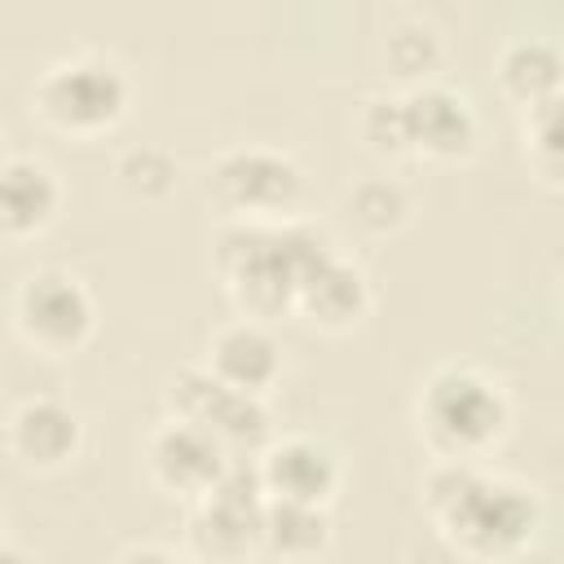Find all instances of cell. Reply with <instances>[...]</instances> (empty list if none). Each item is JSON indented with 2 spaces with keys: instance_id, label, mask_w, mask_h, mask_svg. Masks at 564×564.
Instances as JSON below:
<instances>
[{
  "instance_id": "6da1fadb",
  "label": "cell",
  "mask_w": 564,
  "mask_h": 564,
  "mask_svg": "<svg viewBox=\"0 0 564 564\" xmlns=\"http://www.w3.org/2000/svg\"><path fill=\"white\" fill-rule=\"evenodd\" d=\"M330 238L317 225H260L234 220L216 234V269L229 282L238 308L269 317L295 304L300 282L330 256Z\"/></svg>"
},
{
  "instance_id": "7a4b0ae2",
  "label": "cell",
  "mask_w": 564,
  "mask_h": 564,
  "mask_svg": "<svg viewBox=\"0 0 564 564\" xmlns=\"http://www.w3.org/2000/svg\"><path fill=\"white\" fill-rule=\"evenodd\" d=\"M423 494L432 516L467 555H485V560L511 555L538 529V498L516 480L485 476L467 458L441 463L427 476Z\"/></svg>"
},
{
  "instance_id": "3957f363",
  "label": "cell",
  "mask_w": 564,
  "mask_h": 564,
  "mask_svg": "<svg viewBox=\"0 0 564 564\" xmlns=\"http://www.w3.org/2000/svg\"><path fill=\"white\" fill-rule=\"evenodd\" d=\"M423 427L427 436L449 454V458H467L476 449H485L502 423H507V401L502 392L476 375V370H463V366H449V370H436L423 388Z\"/></svg>"
},
{
  "instance_id": "277c9868",
  "label": "cell",
  "mask_w": 564,
  "mask_h": 564,
  "mask_svg": "<svg viewBox=\"0 0 564 564\" xmlns=\"http://www.w3.org/2000/svg\"><path fill=\"white\" fill-rule=\"evenodd\" d=\"M35 106L53 128L97 132L115 123L128 106V79L106 57H66L48 66L35 84Z\"/></svg>"
},
{
  "instance_id": "5b68a950",
  "label": "cell",
  "mask_w": 564,
  "mask_h": 564,
  "mask_svg": "<svg viewBox=\"0 0 564 564\" xmlns=\"http://www.w3.org/2000/svg\"><path fill=\"white\" fill-rule=\"evenodd\" d=\"M167 405L176 419L212 432L225 454L251 458L269 445V410L260 397L225 388L212 370H181L167 383Z\"/></svg>"
},
{
  "instance_id": "8992f818",
  "label": "cell",
  "mask_w": 564,
  "mask_h": 564,
  "mask_svg": "<svg viewBox=\"0 0 564 564\" xmlns=\"http://www.w3.org/2000/svg\"><path fill=\"white\" fill-rule=\"evenodd\" d=\"M304 189V172L291 154L282 150H269V145H242V150H229L212 163L207 172V194L238 212L242 220L247 216H273V212H286Z\"/></svg>"
},
{
  "instance_id": "52a82bcc",
  "label": "cell",
  "mask_w": 564,
  "mask_h": 564,
  "mask_svg": "<svg viewBox=\"0 0 564 564\" xmlns=\"http://www.w3.org/2000/svg\"><path fill=\"white\" fill-rule=\"evenodd\" d=\"M18 326L35 348L48 352H70L88 339L93 330V300L88 291L62 273V269H40L18 286Z\"/></svg>"
},
{
  "instance_id": "ba28073f",
  "label": "cell",
  "mask_w": 564,
  "mask_h": 564,
  "mask_svg": "<svg viewBox=\"0 0 564 564\" xmlns=\"http://www.w3.org/2000/svg\"><path fill=\"white\" fill-rule=\"evenodd\" d=\"M401 115H405V137L410 154H432V159H458L476 141V115L467 97L441 84H419L401 93Z\"/></svg>"
},
{
  "instance_id": "9c48e42d",
  "label": "cell",
  "mask_w": 564,
  "mask_h": 564,
  "mask_svg": "<svg viewBox=\"0 0 564 564\" xmlns=\"http://www.w3.org/2000/svg\"><path fill=\"white\" fill-rule=\"evenodd\" d=\"M225 458L229 454L220 449V441L185 419H172L150 436V471L159 476V485L194 494V498H203L216 485Z\"/></svg>"
},
{
  "instance_id": "30bf717a",
  "label": "cell",
  "mask_w": 564,
  "mask_h": 564,
  "mask_svg": "<svg viewBox=\"0 0 564 564\" xmlns=\"http://www.w3.org/2000/svg\"><path fill=\"white\" fill-rule=\"evenodd\" d=\"M260 480H264V494L269 498H295V502H326L335 480H339V467L330 458L326 445L308 441V436H286V441H273L260 449Z\"/></svg>"
},
{
  "instance_id": "8fae6325",
  "label": "cell",
  "mask_w": 564,
  "mask_h": 564,
  "mask_svg": "<svg viewBox=\"0 0 564 564\" xmlns=\"http://www.w3.org/2000/svg\"><path fill=\"white\" fill-rule=\"evenodd\" d=\"M207 370L234 388V392H247V397H260L278 370H282V352H278V339L260 326V322H234L225 326L216 339H212V361Z\"/></svg>"
},
{
  "instance_id": "7c38bea8",
  "label": "cell",
  "mask_w": 564,
  "mask_h": 564,
  "mask_svg": "<svg viewBox=\"0 0 564 564\" xmlns=\"http://www.w3.org/2000/svg\"><path fill=\"white\" fill-rule=\"evenodd\" d=\"M9 445L31 467H62L79 445V419L57 397H31L9 419Z\"/></svg>"
},
{
  "instance_id": "4fadbf2b",
  "label": "cell",
  "mask_w": 564,
  "mask_h": 564,
  "mask_svg": "<svg viewBox=\"0 0 564 564\" xmlns=\"http://www.w3.org/2000/svg\"><path fill=\"white\" fill-rule=\"evenodd\" d=\"M57 176L40 159H0V238H26L57 212Z\"/></svg>"
},
{
  "instance_id": "5bb4252c",
  "label": "cell",
  "mask_w": 564,
  "mask_h": 564,
  "mask_svg": "<svg viewBox=\"0 0 564 564\" xmlns=\"http://www.w3.org/2000/svg\"><path fill=\"white\" fill-rule=\"evenodd\" d=\"M370 304V286H366V273L344 260V256H326L295 291V308H304L313 322L322 326H348L366 313Z\"/></svg>"
},
{
  "instance_id": "9a60e30c",
  "label": "cell",
  "mask_w": 564,
  "mask_h": 564,
  "mask_svg": "<svg viewBox=\"0 0 564 564\" xmlns=\"http://www.w3.org/2000/svg\"><path fill=\"white\" fill-rule=\"evenodd\" d=\"M330 520L317 502L295 498H264L260 507V546H269L282 560H308L326 546Z\"/></svg>"
},
{
  "instance_id": "2e32d148",
  "label": "cell",
  "mask_w": 564,
  "mask_h": 564,
  "mask_svg": "<svg viewBox=\"0 0 564 564\" xmlns=\"http://www.w3.org/2000/svg\"><path fill=\"white\" fill-rule=\"evenodd\" d=\"M560 48L551 40H538V35H524V40H511L498 57V79L511 97H520L524 106H538L546 97H555L560 88Z\"/></svg>"
},
{
  "instance_id": "e0dca14e",
  "label": "cell",
  "mask_w": 564,
  "mask_h": 564,
  "mask_svg": "<svg viewBox=\"0 0 564 564\" xmlns=\"http://www.w3.org/2000/svg\"><path fill=\"white\" fill-rule=\"evenodd\" d=\"M361 137L370 141L375 154H388V159L410 154L405 115H401V93H379V97L366 101V110H361Z\"/></svg>"
},
{
  "instance_id": "ac0fdd59",
  "label": "cell",
  "mask_w": 564,
  "mask_h": 564,
  "mask_svg": "<svg viewBox=\"0 0 564 564\" xmlns=\"http://www.w3.org/2000/svg\"><path fill=\"white\" fill-rule=\"evenodd\" d=\"M405 212H410V198H405V189H401L397 181H388V176H370V181H361V185L352 189V216H357L366 229H375V234L397 229V225L405 220Z\"/></svg>"
},
{
  "instance_id": "d6986e66",
  "label": "cell",
  "mask_w": 564,
  "mask_h": 564,
  "mask_svg": "<svg viewBox=\"0 0 564 564\" xmlns=\"http://www.w3.org/2000/svg\"><path fill=\"white\" fill-rule=\"evenodd\" d=\"M172 176H176V163H172V154L159 150V145H132V150H123V159H119V181H123L132 194L154 198V194H163V189L172 185Z\"/></svg>"
},
{
  "instance_id": "ffe728a7",
  "label": "cell",
  "mask_w": 564,
  "mask_h": 564,
  "mask_svg": "<svg viewBox=\"0 0 564 564\" xmlns=\"http://www.w3.org/2000/svg\"><path fill=\"white\" fill-rule=\"evenodd\" d=\"M383 53L397 66V75H427L432 62H436V35L427 26H419V22H405V26H397L388 35Z\"/></svg>"
},
{
  "instance_id": "44dd1931",
  "label": "cell",
  "mask_w": 564,
  "mask_h": 564,
  "mask_svg": "<svg viewBox=\"0 0 564 564\" xmlns=\"http://www.w3.org/2000/svg\"><path fill=\"white\" fill-rule=\"evenodd\" d=\"M555 97L529 106L533 119H529V137H533V150H538V167L546 181H555V167H560V132H555Z\"/></svg>"
},
{
  "instance_id": "7402d4cb",
  "label": "cell",
  "mask_w": 564,
  "mask_h": 564,
  "mask_svg": "<svg viewBox=\"0 0 564 564\" xmlns=\"http://www.w3.org/2000/svg\"><path fill=\"white\" fill-rule=\"evenodd\" d=\"M119 564H181L172 551H163V546H137V551H128Z\"/></svg>"
},
{
  "instance_id": "603a6c76",
  "label": "cell",
  "mask_w": 564,
  "mask_h": 564,
  "mask_svg": "<svg viewBox=\"0 0 564 564\" xmlns=\"http://www.w3.org/2000/svg\"><path fill=\"white\" fill-rule=\"evenodd\" d=\"M0 564H31V560H26V551H18V546L0 542Z\"/></svg>"
},
{
  "instance_id": "cb8c5ba5",
  "label": "cell",
  "mask_w": 564,
  "mask_h": 564,
  "mask_svg": "<svg viewBox=\"0 0 564 564\" xmlns=\"http://www.w3.org/2000/svg\"><path fill=\"white\" fill-rule=\"evenodd\" d=\"M0 145H4V137H0ZM0 159H4V154H0Z\"/></svg>"
}]
</instances>
